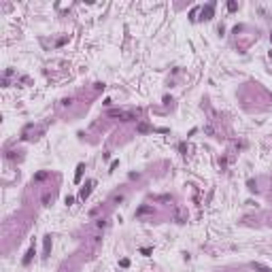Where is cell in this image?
Wrapping results in <instances>:
<instances>
[{
  "label": "cell",
  "instance_id": "6da1fadb",
  "mask_svg": "<svg viewBox=\"0 0 272 272\" xmlns=\"http://www.w3.org/2000/svg\"><path fill=\"white\" fill-rule=\"evenodd\" d=\"M109 117H119L121 121H134L136 119L134 113H123V111H109Z\"/></svg>",
  "mask_w": 272,
  "mask_h": 272
},
{
  "label": "cell",
  "instance_id": "3957f363",
  "mask_svg": "<svg viewBox=\"0 0 272 272\" xmlns=\"http://www.w3.org/2000/svg\"><path fill=\"white\" fill-rule=\"evenodd\" d=\"M213 9H215V4L204 7V9H202V19H211V17H213Z\"/></svg>",
  "mask_w": 272,
  "mask_h": 272
},
{
  "label": "cell",
  "instance_id": "30bf717a",
  "mask_svg": "<svg viewBox=\"0 0 272 272\" xmlns=\"http://www.w3.org/2000/svg\"><path fill=\"white\" fill-rule=\"evenodd\" d=\"M228 9H230V11H236L238 4H236V2H228Z\"/></svg>",
  "mask_w": 272,
  "mask_h": 272
},
{
  "label": "cell",
  "instance_id": "8fae6325",
  "mask_svg": "<svg viewBox=\"0 0 272 272\" xmlns=\"http://www.w3.org/2000/svg\"><path fill=\"white\" fill-rule=\"evenodd\" d=\"M140 253H142V255H149V253H151V249H149V247H145V249H140Z\"/></svg>",
  "mask_w": 272,
  "mask_h": 272
},
{
  "label": "cell",
  "instance_id": "9c48e42d",
  "mask_svg": "<svg viewBox=\"0 0 272 272\" xmlns=\"http://www.w3.org/2000/svg\"><path fill=\"white\" fill-rule=\"evenodd\" d=\"M151 211V206H140L138 211H136V215H145V213H149Z\"/></svg>",
  "mask_w": 272,
  "mask_h": 272
},
{
  "label": "cell",
  "instance_id": "52a82bcc",
  "mask_svg": "<svg viewBox=\"0 0 272 272\" xmlns=\"http://www.w3.org/2000/svg\"><path fill=\"white\" fill-rule=\"evenodd\" d=\"M51 251V236H45V255H49Z\"/></svg>",
  "mask_w": 272,
  "mask_h": 272
},
{
  "label": "cell",
  "instance_id": "277c9868",
  "mask_svg": "<svg viewBox=\"0 0 272 272\" xmlns=\"http://www.w3.org/2000/svg\"><path fill=\"white\" fill-rule=\"evenodd\" d=\"M36 255V251H34V247H30L28 249V253H26V257H23V266H28L30 262H32V257Z\"/></svg>",
  "mask_w": 272,
  "mask_h": 272
},
{
  "label": "cell",
  "instance_id": "5b68a950",
  "mask_svg": "<svg viewBox=\"0 0 272 272\" xmlns=\"http://www.w3.org/2000/svg\"><path fill=\"white\" fill-rule=\"evenodd\" d=\"M83 170H85V164H79V166H77V175H75V183H79V181H81Z\"/></svg>",
  "mask_w": 272,
  "mask_h": 272
},
{
  "label": "cell",
  "instance_id": "ba28073f",
  "mask_svg": "<svg viewBox=\"0 0 272 272\" xmlns=\"http://www.w3.org/2000/svg\"><path fill=\"white\" fill-rule=\"evenodd\" d=\"M47 175H49V172H47V170H43V172H38V175L34 177V181H43V179H47Z\"/></svg>",
  "mask_w": 272,
  "mask_h": 272
},
{
  "label": "cell",
  "instance_id": "8992f818",
  "mask_svg": "<svg viewBox=\"0 0 272 272\" xmlns=\"http://www.w3.org/2000/svg\"><path fill=\"white\" fill-rule=\"evenodd\" d=\"M251 266H253V268H255V270H257V272H272V270H270V268H266V266H262V264H257V262H253V264H251Z\"/></svg>",
  "mask_w": 272,
  "mask_h": 272
},
{
  "label": "cell",
  "instance_id": "7a4b0ae2",
  "mask_svg": "<svg viewBox=\"0 0 272 272\" xmlns=\"http://www.w3.org/2000/svg\"><path fill=\"white\" fill-rule=\"evenodd\" d=\"M94 185H96V183H94V181H89V183H87V185H85V187H83V189L79 191V198H81V200H85V198H89V193H91V187H94Z\"/></svg>",
  "mask_w": 272,
  "mask_h": 272
}]
</instances>
